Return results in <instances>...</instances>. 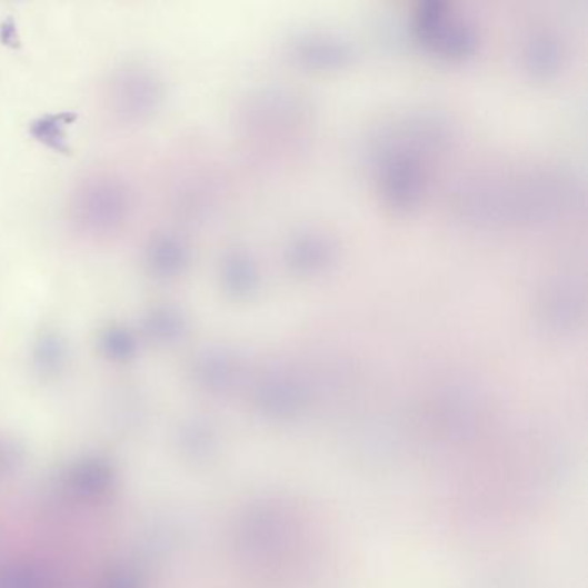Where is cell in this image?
I'll use <instances>...</instances> for the list:
<instances>
[{
  "mask_svg": "<svg viewBox=\"0 0 588 588\" xmlns=\"http://www.w3.org/2000/svg\"><path fill=\"white\" fill-rule=\"evenodd\" d=\"M412 28L421 42L449 58L471 54L478 46L477 27L461 18H454L449 4L442 0L421 2L416 9Z\"/></svg>",
  "mask_w": 588,
  "mask_h": 588,
  "instance_id": "6da1fadb",
  "label": "cell"
},
{
  "mask_svg": "<svg viewBox=\"0 0 588 588\" xmlns=\"http://www.w3.org/2000/svg\"><path fill=\"white\" fill-rule=\"evenodd\" d=\"M375 161L380 175L378 180L383 199L397 209H408L418 205L427 187V173L421 158L397 152Z\"/></svg>",
  "mask_w": 588,
  "mask_h": 588,
  "instance_id": "7a4b0ae2",
  "label": "cell"
},
{
  "mask_svg": "<svg viewBox=\"0 0 588 588\" xmlns=\"http://www.w3.org/2000/svg\"><path fill=\"white\" fill-rule=\"evenodd\" d=\"M292 58L315 68H337L355 58V47L331 31H302L289 42Z\"/></svg>",
  "mask_w": 588,
  "mask_h": 588,
  "instance_id": "3957f363",
  "label": "cell"
},
{
  "mask_svg": "<svg viewBox=\"0 0 588 588\" xmlns=\"http://www.w3.org/2000/svg\"><path fill=\"white\" fill-rule=\"evenodd\" d=\"M116 469L102 456H86L78 459L66 474V489L71 496L86 502H97L114 489Z\"/></svg>",
  "mask_w": 588,
  "mask_h": 588,
  "instance_id": "277c9868",
  "label": "cell"
},
{
  "mask_svg": "<svg viewBox=\"0 0 588 588\" xmlns=\"http://www.w3.org/2000/svg\"><path fill=\"white\" fill-rule=\"evenodd\" d=\"M337 258V246L318 231L299 233L285 247V261L299 273H318Z\"/></svg>",
  "mask_w": 588,
  "mask_h": 588,
  "instance_id": "5b68a950",
  "label": "cell"
},
{
  "mask_svg": "<svg viewBox=\"0 0 588 588\" xmlns=\"http://www.w3.org/2000/svg\"><path fill=\"white\" fill-rule=\"evenodd\" d=\"M81 215L89 227L96 230H109L123 220L127 199L123 190L116 183L100 181L87 190L81 200Z\"/></svg>",
  "mask_w": 588,
  "mask_h": 588,
  "instance_id": "8992f818",
  "label": "cell"
},
{
  "mask_svg": "<svg viewBox=\"0 0 588 588\" xmlns=\"http://www.w3.org/2000/svg\"><path fill=\"white\" fill-rule=\"evenodd\" d=\"M584 308V297L571 281L559 280L549 285L540 300V316L549 327L566 328L575 325Z\"/></svg>",
  "mask_w": 588,
  "mask_h": 588,
  "instance_id": "52a82bcc",
  "label": "cell"
},
{
  "mask_svg": "<svg viewBox=\"0 0 588 588\" xmlns=\"http://www.w3.org/2000/svg\"><path fill=\"white\" fill-rule=\"evenodd\" d=\"M189 262V250L173 235H159L147 249V265L156 278L178 277Z\"/></svg>",
  "mask_w": 588,
  "mask_h": 588,
  "instance_id": "ba28073f",
  "label": "cell"
},
{
  "mask_svg": "<svg viewBox=\"0 0 588 588\" xmlns=\"http://www.w3.org/2000/svg\"><path fill=\"white\" fill-rule=\"evenodd\" d=\"M220 278L228 293L235 297L247 296L255 292L259 285V268L252 256L242 250H233L221 261Z\"/></svg>",
  "mask_w": 588,
  "mask_h": 588,
  "instance_id": "9c48e42d",
  "label": "cell"
},
{
  "mask_svg": "<svg viewBox=\"0 0 588 588\" xmlns=\"http://www.w3.org/2000/svg\"><path fill=\"white\" fill-rule=\"evenodd\" d=\"M525 64L537 77H549L561 66L562 47L550 31H535L525 43Z\"/></svg>",
  "mask_w": 588,
  "mask_h": 588,
  "instance_id": "30bf717a",
  "label": "cell"
},
{
  "mask_svg": "<svg viewBox=\"0 0 588 588\" xmlns=\"http://www.w3.org/2000/svg\"><path fill=\"white\" fill-rule=\"evenodd\" d=\"M121 86L120 100L123 102V109L133 114H142L149 111L156 104L158 99V87L152 78L142 73H133L120 81Z\"/></svg>",
  "mask_w": 588,
  "mask_h": 588,
  "instance_id": "8fae6325",
  "label": "cell"
},
{
  "mask_svg": "<svg viewBox=\"0 0 588 588\" xmlns=\"http://www.w3.org/2000/svg\"><path fill=\"white\" fill-rule=\"evenodd\" d=\"M77 120L74 112H59V114H47L30 124V133L40 143L56 150V152H70L66 142V128Z\"/></svg>",
  "mask_w": 588,
  "mask_h": 588,
  "instance_id": "7c38bea8",
  "label": "cell"
},
{
  "mask_svg": "<svg viewBox=\"0 0 588 588\" xmlns=\"http://www.w3.org/2000/svg\"><path fill=\"white\" fill-rule=\"evenodd\" d=\"M137 337L124 327H111L99 337V349L104 358L114 362L130 361L137 355Z\"/></svg>",
  "mask_w": 588,
  "mask_h": 588,
  "instance_id": "4fadbf2b",
  "label": "cell"
},
{
  "mask_svg": "<svg viewBox=\"0 0 588 588\" xmlns=\"http://www.w3.org/2000/svg\"><path fill=\"white\" fill-rule=\"evenodd\" d=\"M146 331L158 342H173L185 331V318L173 308L156 309L146 319Z\"/></svg>",
  "mask_w": 588,
  "mask_h": 588,
  "instance_id": "5bb4252c",
  "label": "cell"
},
{
  "mask_svg": "<svg viewBox=\"0 0 588 588\" xmlns=\"http://www.w3.org/2000/svg\"><path fill=\"white\" fill-rule=\"evenodd\" d=\"M0 588H47V581L36 566L18 562L0 568Z\"/></svg>",
  "mask_w": 588,
  "mask_h": 588,
  "instance_id": "9a60e30c",
  "label": "cell"
},
{
  "mask_svg": "<svg viewBox=\"0 0 588 588\" xmlns=\"http://www.w3.org/2000/svg\"><path fill=\"white\" fill-rule=\"evenodd\" d=\"M66 349L58 335H46L37 343L36 362L42 373H56L64 361Z\"/></svg>",
  "mask_w": 588,
  "mask_h": 588,
  "instance_id": "2e32d148",
  "label": "cell"
},
{
  "mask_svg": "<svg viewBox=\"0 0 588 588\" xmlns=\"http://www.w3.org/2000/svg\"><path fill=\"white\" fill-rule=\"evenodd\" d=\"M99 588H146V580L139 569L121 566L112 569L111 574L100 581Z\"/></svg>",
  "mask_w": 588,
  "mask_h": 588,
  "instance_id": "e0dca14e",
  "label": "cell"
}]
</instances>
